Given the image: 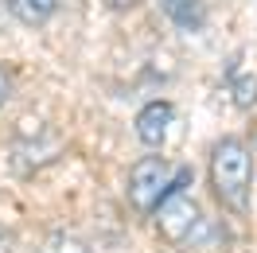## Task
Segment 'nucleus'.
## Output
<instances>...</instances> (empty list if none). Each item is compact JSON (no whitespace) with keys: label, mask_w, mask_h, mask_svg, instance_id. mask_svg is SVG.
<instances>
[{"label":"nucleus","mask_w":257,"mask_h":253,"mask_svg":"<svg viewBox=\"0 0 257 253\" xmlns=\"http://www.w3.org/2000/svg\"><path fill=\"white\" fill-rule=\"evenodd\" d=\"M210 187L214 199L241 214L249 206V187H253V156H249V144L241 137H222L210 152Z\"/></svg>","instance_id":"f257e3e1"},{"label":"nucleus","mask_w":257,"mask_h":253,"mask_svg":"<svg viewBox=\"0 0 257 253\" xmlns=\"http://www.w3.org/2000/svg\"><path fill=\"white\" fill-rule=\"evenodd\" d=\"M187 187H191V168H179L176 179H172V187H168V195H164L160 203H156V230H160L164 241H172V245H179V241H187L191 237V230L199 226V203H195L191 195H187Z\"/></svg>","instance_id":"f03ea898"},{"label":"nucleus","mask_w":257,"mask_h":253,"mask_svg":"<svg viewBox=\"0 0 257 253\" xmlns=\"http://www.w3.org/2000/svg\"><path fill=\"white\" fill-rule=\"evenodd\" d=\"M172 179H176V172H172V164H168L164 156L137 160V164H133V172H128V203L137 206L141 214H152L156 203L168 195Z\"/></svg>","instance_id":"7ed1b4c3"},{"label":"nucleus","mask_w":257,"mask_h":253,"mask_svg":"<svg viewBox=\"0 0 257 253\" xmlns=\"http://www.w3.org/2000/svg\"><path fill=\"white\" fill-rule=\"evenodd\" d=\"M172 117H176L172 101H148L145 109L137 113V137H141V144H148V148H160V144L168 141Z\"/></svg>","instance_id":"20e7f679"},{"label":"nucleus","mask_w":257,"mask_h":253,"mask_svg":"<svg viewBox=\"0 0 257 253\" xmlns=\"http://www.w3.org/2000/svg\"><path fill=\"white\" fill-rule=\"evenodd\" d=\"M164 16L172 20L179 32H199L207 24V4L203 0H164Z\"/></svg>","instance_id":"39448f33"},{"label":"nucleus","mask_w":257,"mask_h":253,"mask_svg":"<svg viewBox=\"0 0 257 253\" xmlns=\"http://www.w3.org/2000/svg\"><path fill=\"white\" fill-rule=\"evenodd\" d=\"M4 4H8V12H12L20 24H28V28L47 24V20L63 8V0H4Z\"/></svg>","instance_id":"423d86ee"},{"label":"nucleus","mask_w":257,"mask_h":253,"mask_svg":"<svg viewBox=\"0 0 257 253\" xmlns=\"http://www.w3.org/2000/svg\"><path fill=\"white\" fill-rule=\"evenodd\" d=\"M230 94H234V105H238V109H253L257 105V70L234 74V78H230Z\"/></svg>","instance_id":"0eeeda50"},{"label":"nucleus","mask_w":257,"mask_h":253,"mask_svg":"<svg viewBox=\"0 0 257 253\" xmlns=\"http://www.w3.org/2000/svg\"><path fill=\"white\" fill-rule=\"evenodd\" d=\"M39 253H90V249H86L82 241H74V237H63V234H59V237H51Z\"/></svg>","instance_id":"6e6552de"},{"label":"nucleus","mask_w":257,"mask_h":253,"mask_svg":"<svg viewBox=\"0 0 257 253\" xmlns=\"http://www.w3.org/2000/svg\"><path fill=\"white\" fill-rule=\"evenodd\" d=\"M8 97H12V74H8L4 66H0V105H4Z\"/></svg>","instance_id":"1a4fd4ad"},{"label":"nucleus","mask_w":257,"mask_h":253,"mask_svg":"<svg viewBox=\"0 0 257 253\" xmlns=\"http://www.w3.org/2000/svg\"><path fill=\"white\" fill-rule=\"evenodd\" d=\"M12 249H16V234L0 226V253H12Z\"/></svg>","instance_id":"9d476101"},{"label":"nucleus","mask_w":257,"mask_h":253,"mask_svg":"<svg viewBox=\"0 0 257 253\" xmlns=\"http://www.w3.org/2000/svg\"><path fill=\"white\" fill-rule=\"evenodd\" d=\"M109 8H117V12H125V8H133V4H141V0H105Z\"/></svg>","instance_id":"9b49d317"}]
</instances>
